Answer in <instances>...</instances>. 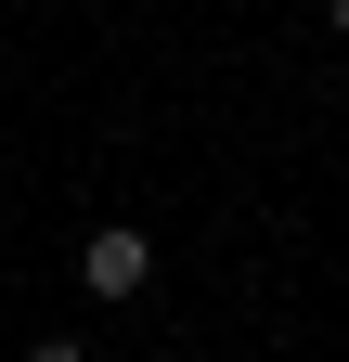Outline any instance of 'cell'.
Instances as JSON below:
<instances>
[{"mask_svg": "<svg viewBox=\"0 0 349 362\" xmlns=\"http://www.w3.org/2000/svg\"><path fill=\"white\" fill-rule=\"evenodd\" d=\"M78 285H91V298H143V285H155V246L129 233V220H104V233L78 246Z\"/></svg>", "mask_w": 349, "mask_h": 362, "instance_id": "1", "label": "cell"}, {"mask_svg": "<svg viewBox=\"0 0 349 362\" xmlns=\"http://www.w3.org/2000/svg\"><path fill=\"white\" fill-rule=\"evenodd\" d=\"M324 13H336V26H349V0H324Z\"/></svg>", "mask_w": 349, "mask_h": 362, "instance_id": "2", "label": "cell"}]
</instances>
